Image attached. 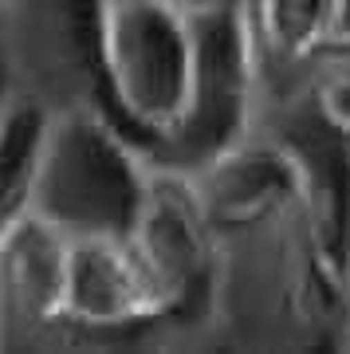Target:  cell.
I'll return each mask as SVG.
<instances>
[{
  "mask_svg": "<svg viewBox=\"0 0 350 354\" xmlns=\"http://www.w3.org/2000/svg\"><path fill=\"white\" fill-rule=\"evenodd\" d=\"M91 51L111 118L142 146L165 150L193 106L197 32L193 4L91 0Z\"/></svg>",
  "mask_w": 350,
  "mask_h": 354,
  "instance_id": "cell-1",
  "label": "cell"
},
{
  "mask_svg": "<svg viewBox=\"0 0 350 354\" xmlns=\"http://www.w3.org/2000/svg\"><path fill=\"white\" fill-rule=\"evenodd\" d=\"M169 327H201L225 299V232L217 228L197 177L185 165L150 158L146 189L126 228Z\"/></svg>",
  "mask_w": 350,
  "mask_h": 354,
  "instance_id": "cell-2",
  "label": "cell"
},
{
  "mask_svg": "<svg viewBox=\"0 0 350 354\" xmlns=\"http://www.w3.org/2000/svg\"><path fill=\"white\" fill-rule=\"evenodd\" d=\"M193 32H197V75H193L189 118L165 150H150L162 162L185 169L217 158L256 130V106L268 75L252 20V0H197Z\"/></svg>",
  "mask_w": 350,
  "mask_h": 354,
  "instance_id": "cell-3",
  "label": "cell"
},
{
  "mask_svg": "<svg viewBox=\"0 0 350 354\" xmlns=\"http://www.w3.org/2000/svg\"><path fill=\"white\" fill-rule=\"evenodd\" d=\"M150 158V146H142L99 106L59 111L39 209H48L71 232H126L146 189Z\"/></svg>",
  "mask_w": 350,
  "mask_h": 354,
  "instance_id": "cell-4",
  "label": "cell"
},
{
  "mask_svg": "<svg viewBox=\"0 0 350 354\" xmlns=\"http://www.w3.org/2000/svg\"><path fill=\"white\" fill-rule=\"evenodd\" d=\"M193 177L217 228L232 236L291 225L311 201L319 174L303 146L252 130L217 158L193 165Z\"/></svg>",
  "mask_w": 350,
  "mask_h": 354,
  "instance_id": "cell-5",
  "label": "cell"
},
{
  "mask_svg": "<svg viewBox=\"0 0 350 354\" xmlns=\"http://www.w3.org/2000/svg\"><path fill=\"white\" fill-rule=\"evenodd\" d=\"M158 323H165L162 299L130 236L111 228L71 232L63 279V327L87 335H118Z\"/></svg>",
  "mask_w": 350,
  "mask_h": 354,
  "instance_id": "cell-6",
  "label": "cell"
},
{
  "mask_svg": "<svg viewBox=\"0 0 350 354\" xmlns=\"http://www.w3.org/2000/svg\"><path fill=\"white\" fill-rule=\"evenodd\" d=\"M71 228L32 209L0 232V351L63 327Z\"/></svg>",
  "mask_w": 350,
  "mask_h": 354,
  "instance_id": "cell-7",
  "label": "cell"
},
{
  "mask_svg": "<svg viewBox=\"0 0 350 354\" xmlns=\"http://www.w3.org/2000/svg\"><path fill=\"white\" fill-rule=\"evenodd\" d=\"M59 111L28 83H0V232L44 193Z\"/></svg>",
  "mask_w": 350,
  "mask_h": 354,
  "instance_id": "cell-8",
  "label": "cell"
},
{
  "mask_svg": "<svg viewBox=\"0 0 350 354\" xmlns=\"http://www.w3.org/2000/svg\"><path fill=\"white\" fill-rule=\"evenodd\" d=\"M252 20L260 36L268 71L315 67L331 51L335 0H252Z\"/></svg>",
  "mask_w": 350,
  "mask_h": 354,
  "instance_id": "cell-9",
  "label": "cell"
},
{
  "mask_svg": "<svg viewBox=\"0 0 350 354\" xmlns=\"http://www.w3.org/2000/svg\"><path fill=\"white\" fill-rule=\"evenodd\" d=\"M315 118L335 142H350V55H323L311 67Z\"/></svg>",
  "mask_w": 350,
  "mask_h": 354,
  "instance_id": "cell-10",
  "label": "cell"
},
{
  "mask_svg": "<svg viewBox=\"0 0 350 354\" xmlns=\"http://www.w3.org/2000/svg\"><path fill=\"white\" fill-rule=\"evenodd\" d=\"M326 55H350V0H335L331 20V51Z\"/></svg>",
  "mask_w": 350,
  "mask_h": 354,
  "instance_id": "cell-11",
  "label": "cell"
},
{
  "mask_svg": "<svg viewBox=\"0 0 350 354\" xmlns=\"http://www.w3.org/2000/svg\"><path fill=\"white\" fill-rule=\"evenodd\" d=\"M4 8H8V0H0V16H4Z\"/></svg>",
  "mask_w": 350,
  "mask_h": 354,
  "instance_id": "cell-12",
  "label": "cell"
},
{
  "mask_svg": "<svg viewBox=\"0 0 350 354\" xmlns=\"http://www.w3.org/2000/svg\"><path fill=\"white\" fill-rule=\"evenodd\" d=\"M177 4H197V0H177Z\"/></svg>",
  "mask_w": 350,
  "mask_h": 354,
  "instance_id": "cell-13",
  "label": "cell"
}]
</instances>
